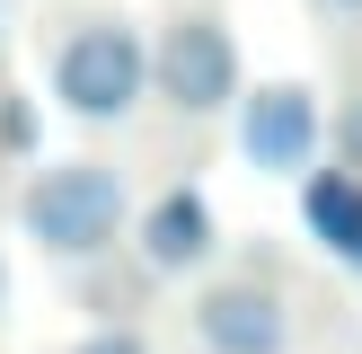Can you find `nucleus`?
Masks as SVG:
<instances>
[{
    "mask_svg": "<svg viewBox=\"0 0 362 354\" xmlns=\"http://www.w3.org/2000/svg\"><path fill=\"white\" fill-rule=\"evenodd\" d=\"M18 222H27V239L53 248V257H98V248L115 239V222H124V177L106 169V159H62V169H45L27 186Z\"/></svg>",
    "mask_w": 362,
    "mask_h": 354,
    "instance_id": "obj_1",
    "label": "nucleus"
},
{
    "mask_svg": "<svg viewBox=\"0 0 362 354\" xmlns=\"http://www.w3.org/2000/svg\"><path fill=\"white\" fill-rule=\"evenodd\" d=\"M141 80H151V53H141V35L124 27V18H88V27H71L62 53H53V98H62L71 115H88V124L124 115V106L141 98Z\"/></svg>",
    "mask_w": 362,
    "mask_h": 354,
    "instance_id": "obj_2",
    "label": "nucleus"
},
{
    "mask_svg": "<svg viewBox=\"0 0 362 354\" xmlns=\"http://www.w3.org/2000/svg\"><path fill=\"white\" fill-rule=\"evenodd\" d=\"M151 71H159V88H168V106H186V115H212V106L239 98V53H230V35L212 27V18H177V27L159 35Z\"/></svg>",
    "mask_w": 362,
    "mask_h": 354,
    "instance_id": "obj_3",
    "label": "nucleus"
},
{
    "mask_svg": "<svg viewBox=\"0 0 362 354\" xmlns=\"http://www.w3.org/2000/svg\"><path fill=\"white\" fill-rule=\"evenodd\" d=\"M239 151L257 159V169H310L318 151V106L300 98V88H257V98L239 106Z\"/></svg>",
    "mask_w": 362,
    "mask_h": 354,
    "instance_id": "obj_4",
    "label": "nucleus"
},
{
    "mask_svg": "<svg viewBox=\"0 0 362 354\" xmlns=\"http://www.w3.org/2000/svg\"><path fill=\"white\" fill-rule=\"evenodd\" d=\"M194 328L212 354H283V301L265 283H212L194 301Z\"/></svg>",
    "mask_w": 362,
    "mask_h": 354,
    "instance_id": "obj_5",
    "label": "nucleus"
},
{
    "mask_svg": "<svg viewBox=\"0 0 362 354\" xmlns=\"http://www.w3.org/2000/svg\"><path fill=\"white\" fill-rule=\"evenodd\" d=\"M212 248V212H204V195H159V212H151V230H141V257L159 266V275H177V266H194Z\"/></svg>",
    "mask_w": 362,
    "mask_h": 354,
    "instance_id": "obj_6",
    "label": "nucleus"
},
{
    "mask_svg": "<svg viewBox=\"0 0 362 354\" xmlns=\"http://www.w3.org/2000/svg\"><path fill=\"white\" fill-rule=\"evenodd\" d=\"M310 230L336 248V257H362V177H345V169L310 177Z\"/></svg>",
    "mask_w": 362,
    "mask_h": 354,
    "instance_id": "obj_7",
    "label": "nucleus"
},
{
    "mask_svg": "<svg viewBox=\"0 0 362 354\" xmlns=\"http://www.w3.org/2000/svg\"><path fill=\"white\" fill-rule=\"evenodd\" d=\"M345 151L362 159V106H345Z\"/></svg>",
    "mask_w": 362,
    "mask_h": 354,
    "instance_id": "obj_8",
    "label": "nucleus"
},
{
    "mask_svg": "<svg viewBox=\"0 0 362 354\" xmlns=\"http://www.w3.org/2000/svg\"><path fill=\"white\" fill-rule=\"evenodd\" d=\"M88 354H133V346H88Z\"/></svg>",
    "mask_w": 362,
    "mask_h": 354,
    "instance_id": "obj_9",
    "label": "nucleus"
},
{
    "mask_svg": "<svg viewBox=\"0 0 362 354\" xmlns=\"http://www.w3.org/2000/svg\"><path fill=\"white\" fill-rule=\"evenodd\" d=\"M0 301H9V266H0Z\"/></svg>",
    "mask_w": 362,
    "mask_h": 354,
    "instance_id": "obj_10",
    "label": "nucleus"
},
{
    "mask_svg": "<svg viewBox=\"0 0 362 354\" xmlns=\"http://www.w3.org/2000/svg\"><path fill=\"white\" fill-rule=\"evenodd\" d=\"M345 9H362V0H345Z\"/></svg>",
    "mask_w": 362,
    "mask_h": 354,
    "instance_id": "obj_11",
    "label": "nucleus"
}]
</instances>
